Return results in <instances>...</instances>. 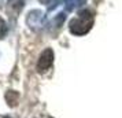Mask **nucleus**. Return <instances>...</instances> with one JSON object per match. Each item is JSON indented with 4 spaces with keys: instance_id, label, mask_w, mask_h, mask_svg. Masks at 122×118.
Segmentation results:
<instances>
[{
    "instance_id": "nucleus-1",
    "label": "nucleus",
    "mask_w": 122,
    "mask_h": 118,
    "mask_svg": "<svg viewBox=\"0 0 122 118\" xmlns=\"http://www.w3.org/2000/svg\"><path fill=\"white\" fill-rule=\"evenodd\" d=\"M93 26V14L89 10H84L78 14V17L73 18L69 23V29L76 36H84Z\"/></svg>"
},
{
    "instance_id": "nucleus-2",
    "label": "nucleus",
    "mask_w": 122,
    "mask_h": 118,
    "mask_svg": "<svg viewBox=\"0 0 122 118\" xmlns=\"http://www.w3.org/2000/svg\"><path fill=\"white\" fill-rule=\"evenodd\" d=\"M44 21H45V15L43 11L40 10H33L28 14L26 17V23L30 29L33 30H37V29L43 28L44 26Z\"/></svg>"
},
{
    "instance_id": "nucleus-3",
    "label": "nucleus",
    "mask_w": 122,
    "mask_h": 118,
    "mask_svg": "<svg viewBox=\"0 0 122 118\" xmlns=\"http://www.w3.org/2000/svg\"><path fill=\"white\" fill-rule=\"evenodd\" d=\"M52 63H54V51L51 50V48H47V50H44V52H43L39 58L37 70H39L40 73L47 72V70L52 66Z\"/></svg>"
},
{
    "instance_id": "nucleus-4",
    "label": "nucleus",
    "mask_w": 122,
    "mask_h": 118,
    "mask_svg": "<svg viewBox=\"0 0 122 118\" xmlns=\"http://www.w3.org/2000/svg\"><path fill=\"white\" fill-rule=\"evenodd\" d=\"M86 0H65V8L66 11H73L78 7H81L82 4H85Z\"/></svg>"
},
{
    "instance_id": "nucleus-5",
    "label": "nucleus",
    "mask_w": 122,
    "mask_h": 118,
    "mask_svg": "<svg viewBox=\"0 0 122 118\" xmlns=\"http://www.w3.org/2000/svg\"><path fill=\"white\" fill-rule=\"evenodd\" d=\"M25 6V0H8V7L15 12H19Z\"/></svg>"
},
{
    "instance_id": "nucleus-6",
    "label": "nucleus",
    "mask_w": 122,
    "mask_h": 118,
    "mask_svg": "<svg viewBox=\"0 0 122 118\" xmlns=\"http://www.w3.org/2000/svg\"><path fill=\"white\" fill-rule=\"evenodd\" d=\"M6 99H7V102H8L11 106H15L17 102H18V99H19V95H18L15 91H10V92H7Z\"/></svg>"
},
{
    "instance_id": "nucleus-7",
    "label": "nucleus",
    "mask_w": 122,
    "mask_h": 118,
    "mask_svg": "<svg viewBox=\"0 0 122 118\" xmlns=\"http://www.w3.org/2000/svg\"><path fill=\"white\" fill-rule=\"evenodd\" d=\"M7 33V25L3 18H0V37H3Z\"/></svg>"
}]
</instances>
